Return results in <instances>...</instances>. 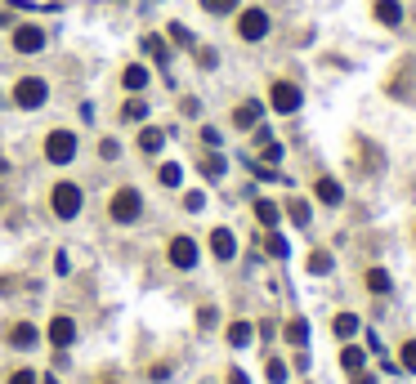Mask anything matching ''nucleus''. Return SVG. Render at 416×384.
I'll use <instances>...</instances> for the list:
<instances>
[{
  "instance_id": "f257e3e1",
  "label": "nucleus",
  "mask_w": 416,
  "mask_h": 384,
  "mask_svg": "<svg viewBox=\"0 0 416 384\" xmlns=\"http://www.w3.org/2000/svg\"><path fill=\"white\" fill-rule=\"evenodd\" d=\"M49 206H54L59 219H76L81 206H86V192H81L76 183H54V192H49Z\"/></svg>"
},
{
  "instance_id": "f03ea898",
  "label": "nucleus",
  "mask_w": 416,
  "mask_h": 384,
  "mask_svg": "<svg viewBox=\"0 0 416 384\" xmlns=\"http://www.w3.org/2000/svg\"><path fill=\"white\" fill-rule=\"evenodd\" d=\"M108 210H112L116 224H135L139 214H143V192H139V188H116Z\"/></svg>"
},
{
  "instance_id": "7ed1b4c3",
  "label": "nucleus",
  "mask_w": 416,
  "mask_h": 384,
  "mask_svg": "<svg viewBox=\"0 0 416 384\" xmlns=\"http://www.w3.org/2000/svg\"><path fill=\"white\" fill-rule=\"evenodd\" d=\"M76 157V135L72 130H49L45 135V161L49 165H72Z\"/></svg>"
},
{
  "instance_id": "20e7f679",
  "label": "nucleus",
  "mask_w": 416,
  "mask_h": 384,
  "mask_svg": "<svg viewBox=\"0 0 416 384\" xmlns=\"http://www.w3.org/2000/svg\"><path fill=\"white\" fill-rule=\"evenodd\" d=\"M45 98H49V85H45L41 76H23L19 85H14V103L27 108V112H31V108H41Z\"/></svg>"
},
{
  "instance_id": "39448f33",
  "label": "nucleus",
  "mask_w": 416,
  "mask_h": 384,
  "mask_svg": "<svg viewBox=\"0 0 416 384\" xmlns=\"http://www.w3.org/2000/svg\"><path fill=\"white\" fill-rule=\"evenodd\" d=\"M238 36L242 41H264L269 36V14L264 9H242L238 14Z\"/></svg>"
},
{
  "instance_id": "423d86ee",
  "label": "nucleus",
  "mask_w": 416,
  "mask_h": 384,
  "mask_svg": "<svg viewBox=\"0 0 416 384\" xmlns=\"http://www.w3.org/2000/svg\"><path fill=\"white\" fill-rule=\"evenodd\" d=\"M14 49H19V54H41V49H45V31L36 23H19V27H14Z\"/></svg>"
},
{
  "instance_id": "0eeeda50",
  "label": "nucleus",
  "mask_w": 416,
  "mask_h": 384,
  "mask_svg": "<svg viewBox=\"0 0 416 384\" xmlns=\"http://www.w3.org/2000/svg\"><path fill=\"white\" fill-rule=\"evenodd\" d=\"M269 94H273V98H269V103H273V112H282V116L300 112V90H295L291 81H278V85H273Z\"/></svg>"
},
{
  "instance_id": "6e6552de",
  "label": "nucleus",
  "mask_w": 416,
  "mask_h": 384,
  "mask_svg": "<svg viewBox=\"0 0 416 384\" xmlns=\"http://www.w3.org/2000/svg\"><path fill=\"white\" fill-rule=\"evenodd\" d=\"M171 264H175L179 273L197 269V242H193V237H175V242H171Z\"/></svg>"
},
{
  "instance_id": "1a4fd4ad",
  "label": "nucleus",
  "mask_w": 416,
  "mask_h": 384,
  "mask_svg": "<svg viewBox=\"0 0 416 384\" xmlns=\"http://www.w3.org/2000/svg\"><path fill=\"white\" fill-rule=\"evenodd\" d=\"M45 336H49V344H54V348H72L76 344V322H72V317H54Z\"/></svg>"
},
{
  "instance_id": "9d476101",
  "label": "nucleus",
  "mask_w": 416,
  "mask_h": 384,
  "mask_svg": "<svg viewBox=\"0 0 416 384\" xmlns=\"http://www.w3.org/2000/svg\"><path fill=\"white\" fill-rule=\"evenodd\" d=\"M210 255H215V259H224V264L238 255V242H233V232H228V228H215V232H210Z\"/></svg>"
},
{
  "instance_id": "9b49d317",
  "label": "nucleus",
  "mask_w": 416,
  "mask_h": 384,
  "mask_svg": "<svg viewBox=\"0 0 416 384\" xmlns=\"http://www.w3.org/2000/svg\"><path fill=\"white\" fill-rule=\"evenodd\" d=\"M260 116H264V103H238V112H233V125L238 130H251V125H260Z\"/></svg>"
},
{
  "instance_id": "f8f14e48",
  "label": "nucleus",
  "mask_w": 416,
  "mask_h": 384,
  "mask_svg": "<svg viewBox=\"0 0 416 384\" xmlns=\"http://www.w3.org/2000/svg\"><path fill=\"white\" fill-rule=\"evenodd\" d=\"M313 197H318L323 206H340L345 202V188H340L336 179H318V183H313Z\"/></svg>"
},
{
  "instance_id": "ddd939ff",
  "label": "nucleus",
  "mask_w": 416,
  "mask_h": 384,
  "mask_svg": "<svg viewBox=\"0 0 416 384\" xmlns=\"http://www.w3.org/2000/svg\"><path fill=\"white\" fill-rule=\"evenodd\" d=\"M36 340H41V331L31 326V322L9 326V344H14V348H36Z\"/></svg>"
},
{
  "instance_id": "4468645a",
  "label": "nucleus",
  "mask_w": 416,
  "mask_h": 384,
  "mask_svg": "<svg viewBox=\"0 0 416 384\" xmlns=\"http://www.w3.org/2000/svg\"><path fill=\"white\" fill-rule=\"evenodd\" d=\"M121 85H126L130 94H139V90H148V68H143V63H130V68L121 72Z\"/></svg>"
},
{
  "instance_id": "2eb2a0df",
  "label": "nucleus",
  "mask_w": 416,
  "mask_h": 384,
  "mask_svg": "<svg viewBox=\"0 0 416 384\" xmlns=\"http://www.w3.org/2000/svg\"><path fill=\"white\" fill-rule=\"evenodd\" d=\"M376 19L380 23H385V27H398V23H403V5H398V0H376Z\"/></svg>"
},
{
  "instance_id": "dca6fc26",
  "label": "nucleus",
  "mask_w": 416,
  "mask_h": 384,
  "mask_svg": "<svg viewBox=\"0 0 416 384\" xmlns=\"http://www.w3.org/2000/svg\"><path fill=\"white\" fill-rule=\"evenodd\" d=\"M282 336H287V344H291V348H305V344H309V322H305V317H291Z\"/></svg>"
},
{
  "instance_id": "f3484780",
  "label": "nucleus",
  "mask_w": 416,
  "mask_h": 384,
  "mask_svg": "<svg viewBox=\"0 0 416 384\" xmlns=\"http://www.w3.org/2000/svg\"><path fill=\"white\" fill-rule=\"evenodd\" d=\"M161 147H166V130H139V152L157 157Z\"/></svg>"
},
{
  "instance_id": "a211bd4d",
  "label": "nucleus",
  "mask_w": 416,
  "mask_h": 384,
  "mask_svg": "<svg viewBox=\"0 0 416 384\" xmlns=\"http://www.w3.org/2000/svg\"><path fill=\"white\" fill-rule=\"evenodd\" d=\"M331 331H336V340H354L358 336V313H340L336 322H331Z\"/></svg>"
},
{
  "instance_id": "6ab92c4d",
  "label": "nucleus",
  "mask_w": 416,
  "mask_h": 384,
  "mask_svg": "<svg viewBox=\"0 0 416 384\" xmlns=\"http://www.w3.org/2000/svg\"><path fill=\"white\" fill-rule=\"evenodd\" d=\"M340 366H345V371H362V366H367V353H362L358 344H345L340 348Z\"/></svg>"
},
{
  "instance_id": "aec40b11",
  "label": "nucleus",
  "mask_w": 416,
  "mask_h": 384,
  "mask_svg": "<svg viewBox=\"0 0 416 384\" xmlns=\"http://www.w3.org/2000/svg\"><path fill=\"white\" fill-rule=\"evenodd\" d=\"M367 291H372V295H390V291H394V277H390L385 269H367Z\"/></svg>"
},
{
  "instance_id": "412c9836",
  "label": "nucleus",
  "mask_w": 416,
  "mask_h": 384,
  "mask_svg": "<svg viewBox=\"0 0 416 384\" xmlns=\"http://www.w3.org/2000/svg\"><path fill=\"white\" fill-rule=\"evenodd\" d=\"M251 340H255V326H251V322H233V326H228V344H233V348H246Z\"/></svg>"
},
{
  "instance_id": "4be33fe9",
  "label": "nucleus",
  "mask_w": 416,
  "mask_h": 384,
  "mask_svg": "<svg viewBox=\"0 0 416 384\" xmlns=\"http://www.w3.org/2000/svg\"><path fill=\"white\" fill-rule=\"evenodd\" d=\"M143 54L153 58V63H161V68L171 63V49H166V41H161V36H143Z\"/></svg>"
},
{
  "instance_id": "5701e85b",
  "label": "nucleus",
  "mask_w": 416,
  "mask_h": 384,
  "mask_svg": "<svg viewBox=\"0 0 416 384\" xmlns=\"http://www.w3.org/2000/svg\"><path fill=\"white\" fill-rule=\"evenodd\" d=\"M331 269H336V259H331V250H313V255H309V273H313V277H327Z\"/></svg>"
},
{
  "instance_id": "b1692460",
  "label": "nucleus",
  "mask_w": 416,
  "mask_h": 384,
  "mask_svg": "<svg viewBox=\"0 0 416 384\" xmlns=\"http://www.w3.org/2000/svg\"><path fill=\"white\" fill-rule=\"evenodd\" d=\"M264 250H269L273 259H287V255H291V242L282 237V232H269V237H264Z\"/></svg>"
},
{
  "instance_id": "393cba45",
  "label": "nucleus",
  "mask_w": 416,
  "mask_h": 384,
  "mask_svg": "<svg viewBox=\"0 0 416 384\" xmlns=\"http://www.w3.org/2000/svg\"><path fill=\"white\" fill-rule=\"evenodd\" d=\"M157 179L166 183V188H179V183H184V165H175V161H166L161 170H157Z\"/></svg>"
},
{
  "instance_id": "a878e982",
  "label": "nucleus",
  "mask_w": 416,
  "mask_h": 384,
  "mask_svg": "<svg viewBox=\"0 0 416 384\" xmlns=\"http://www.w3.org/2000/svg\"><path fill=\"white\" fill-rule=\"evenodd\" d=\"M287 214H291L295 228H309V206L300 202V197H291V202H287Z\"/></svg>"
},
{
  "instance_id": "bb28decb",
  "label": "nucleus",
  "mask_w": 416,
  "mask_h": 384,
  "mask_svg": "<svg viewBox=\"0 0 416 384\" xmlns=\"http://www.w3.org/2000/svg\"><path fill=\"white\" fill-rule=\"evenodd\" d=\"M278 214H282V210H278L273 202H264V197H260V202H255V219H260L264 228H273V224H278Z\"/></svg>"
},
{
  "instance_id": "cd10ccee",
  "label": "nucleus",
  "mask_w": 416,
  "mask_h": 384,
  "mask_svg": "<svg viewBox=\"0 0 416 384\" xmlns=\"http://www.w3.org/2000/svg\"><path fill=\"white\" fill-rule=\"evenodd\" d=\"M121 116H126V121H143V116H148V103H143V98L135 94V98H130V103L121 108Z\"/></svg>"
},
{
  "instance_id": "c85d7f7f",
  "label": "nucleus",
  "mask_w": 416,
  "mask_h": 384,
  "mask_svg": "<svg viewBox=\"0 0 416 384\" xmlns=\"http://www.w3.org/2000/svg\"><path fill=\"white\" fill-rule=\"evenodd\" d=\"M264 375H269V384H287L291 371H287V362H278V358H273L269 366H264Z\"/></svg>"
},
{
  "instance_id": "c756f323",
  "label": "nucleus",
  "mask_w": 416,
  "mask_h": 384,
  "mask_svg": "<svg viewBox=\"0 0 416 384\" xmlns=\"http://www.w3.org/2000/svg\"><path fill=\"white\" fill-rule=\"evenodd\" d=\"M398 366L416 375V340H407V344H403V353H398Z\"/></svg>"
},
{
  "instance_id": "7c9ffc66",
  "label": "nucleus",
  "mask_w": 416,
  "mask_h": 384,
  "mask_svg": "<svg viewBox=\"0 0 416 384\" xmlns=\"http://www.w3.org/2000/svg\"><path fill=\"white\" fill-rule=\"evenodd\" d=\"M202 175H206V179H220V175H224V157H220V152L206 157V161H202Z\"/></svg>"
},
{
  "instance_id": "2f4dec72",
  "label": "nucleus",
  "mask_w": 416,
  "mask_h": 384,
  "mask_svg": "<svg viewBox=\"0 0 416 384\" xmlns=\"http://www.w3.org/2000/svg\"><path fill=\"white\" fill-rule=\"evenodd\" d=\"M202 9L206 14H233V9H238V0H202Z\"/></svg>"
},
{
  "instance_id": "473e14b6",
  "label": "nucleus",
  "mask_w": 416,
  "mask_h": 384,
  "mask_svg": "<svg viewBox=\"0 0 416 384\" xmlns=\"http://www.w3.org/2000/svg\"><path fill=\"white\" fill-rule=\"evenodd\" d=\"M171 41H175V45H193V31L179 27V23H171Z\"/></svg>"
},
{
  "instance_id": "72a5a7b5",
  "label": "nucleus",
  "mask_w": 416,
  "mask_h": 384,
  "mask_svg": "<svg viewBox=\"0 0 416 384\" xmlns=\"http://www.w3.org/2000/svg\"><path fill=\"white\" fill-rule=\"evenodd\" d=\"M116 152H121V147H116V139H103V143H98V157H103V161H116Z\"/></svg>"
},
{
  "instance_id": "f704fd0d",
  "label": "nucleus",
  "mask_w": 416,
  "mask_h": 384,
  "mask_svg": "<svg viewBox=\"0 0 416 384\" xmlns=\"http://www.w3.org/2000/svg\"><path fill=\"white\" fill-rule=\"evenodd\" d=\"M273 161H282V147L269 139V143H264V165H273Z\"/></svg>"
},
{
  "instance_id": "c9c22d12",
  "label": "nucleus",
  "mask_w": 416,
  "mask_h": 384,
  "mask_svg": "<svg viewBox=\"0 0 416 384\" xmlns=\"http://www.w3.org/2000/svg\"><path fill=\"white\" fill-rule=\"evenodd\" d=\"M202 143H206V147H220V130H215V125H202Z\"/></svg>"
},
{
  "instance_id": "e433bc0d",
  "label": "nucleus",
  "mask_w": 416,
  "mask_h": 384,
  "mask_svg": "<svg viewBox=\"0 0 416 384\" xmlns=\"http://www.w3.org/2000/svg\"><path fill=\"white\" fill-rule=\"evenodd\" d=\"M9 384H41V380H36V371H14Z\"/></svg>"
},
{
  "instance_id": "4c0bfd02",
  "label": "nucleus",
  "mask_w": 416,
  "mask_h": 384,
  "mask_svg": "<svg viewBox=\"0 0 416 384\" xmlns=\"http://www.w3.org/2000/svg\"><path fill=\"white\" fill-rule=\"evenodd\" d=\"M184 206H188V210L197 214V210H202V206H206V197H202V192H188V197H184Z\"/></svg>"
},
{
  "instance_id": "58836bf2",
  "label": "nucleus",
  "mask_w": 416,
  "mask_h": 384,
  "mask_svg": "<svg viewBox=\"0 0 416 384\" xmlns=\"http://www.w3.org/2000/svg\"><path fill=\"white\" fill-rule=\"evenodd\" d=\"M72 269V259H68V250H59V255H54V273H68Z\"/></svg>"
},
{
  "instance_id": "ea45409f",
  "label": "nucleus",
  "mask_w": 416,
  "mask_h": 384,
  "mask_svg": "<svg viewBox=\"0 0 416 384\" xmlns=\"http://www.w3.org/2000/svg\"><path fill=\"white\" fill-rule=\"evenodd\" d=\"M197 322H202V331H210L215 326V308H202V313H197Z\"/></svg>"
},
{
  "instance_id": "a19ab883",
  "label": "nucleus",
  "mask_w": 416,
  "mask_h": 384,
  "mask_svg": "<svg viewBox=\"0 0 416 384\" xmlns=\"http://www.w3.org/2000/svg\"><path fill=\"white\" fill-rule=\"evenodd\" d=\"M215 58H220L215 49H202V54H197V63H202V68H215Z\"/></svg>"
},
{
  "instance_id": "79ce46f5",
  "label": "nucleus",
  "mask_w": 416,
  "mask_h": 384,
  "mask_svg": "<svg viewBox=\"0 0 416 384\" xmlns=\"http://www.w3.org/2000/svg\"><path fill=\"white\" fill-rule=\"evenodd\" d=\"M228 384H251V375H246V371H238V366H233V371H228Z\"/></svg>"
},
{
  "instance_id": "37998d69",
  "label": "nucleus",
  "mask_w": 416,
  "mask_h": 384,
  "mask_svg": "<svg viewBox=\"0 0 416 384\" xmlns=\"http://www.w3.org/2000/svg\"><path fill=\"white\" fill-rule=\"evenodd\" d=\"M354 384H376L372 375H362V371H354Z\"/></svg>"
},
{
  "instance_id": "c03bdc74",
  "label": "nucleus",
  "mask_w": 416,
  "mask_h": 384,
  "mask_svg": "<svg viewBox=\"0 0 416 384\" xmlns=\"http://www.w3.org/2000/svg\"><path fill=\"white\" fill-rule=\"evenodd\" d=\"M0 23H9V19H5V14H0Z\"/></svg>"
}]
</instances>
